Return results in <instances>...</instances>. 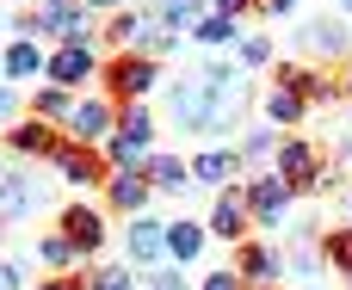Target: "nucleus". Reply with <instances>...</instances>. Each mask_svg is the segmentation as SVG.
<instances>
[{
  "label": "nucleus",
  "instance_id": "obj_1",
  "mask_svg": "<svg viewBox=\"0 0 352 290\" xmlns=\"http://www.w3.org/2000/svg\"><path fill=\"white\" fill-rule=\"evenodd\" d=\"M241 111H248V87L235 80L229 62H210L204 74H186L179 87H167V118H173L179 130L223 136V130H235Z\"/></svg>",
  "mask_w": 352,
  "mask_h": 290
},
{
  "label": "nucleus",
  "instance_id": "obj_2",
  "mask_svg": "<svg viewBox=\"0 0 352 290\" xmlns=\"http://www.w3.org/2000/svg\"><path fill=\"white\" fill-rule=\"evenodd\" d=\"M105 37L118 43V56H155V62L179 43V31H173L161 12H118V19L105 25Z\"/></svg>",
  "mask_w": 352,
  "mask_h": 290
},
{
  "label": "nucleus",
  "instance_id": "obj_3",
  "mask_svg": "<svg viewBox=\"0 0 352 290\" xmlns=\"http://www.w3.org/2000/svg\"><path fill=\"white\" fill-rule=\"evenodd\" d=\"M148 155H155V118H148L142 105H118V130H111V142H105L111 173H124V167H148Z\"/></svg>",
  "mask_w": 352,
  "mask_h": 290
},
{
  "label": "nucleus",
  "instance_id": "obj_4",
  "mask_svg": "<svg viewBox=\"0 0 352 290\" xmlns=\"http://www.w3.org/2000/svg\"><path fill=\"white\" fill-rule=\"evenodd\" d=\"M99 74H105V99L111 105H142V93L161 80V62L155 56H111Z\"/></svg>",
  "mask_w": 352,
  "mask_h": 290
},
{
  "label": "nucleus",
  "instance_id": "obj_5",
  "mask_svg": "<svg viewBox=\"0 0 352 290\" xmlns=\"http://www.w3.org/2000/svg\"><path fill=\"white\" fill-rule=\"evenodd\" d=\"M291 204H297V192H291L278 173H260V179H248V216H254V229H285Z\"/></svg>",
  "mask_w": 352,
  "mask_h": 290
},
{
  "label": "nucleus",
  "instance_id": "obj_6",
  "mask_svg": "<svg viewBox=\"0 0 352 290\" xmlns=\"http://www.w3.org/2000/svg\"><path fill=\"white\" fill-rule=\"evenodd\" d=\"M68 142H87V148H105L111 142V130H118V105L111 99H74V111H68Z\"/></svg>",
  "mask_w": 352,
  "mask_h": 290
},
{
  "label": "nucleus",
  "instance_id": "obj_7",
  "mask_svg": "<svg viewBox=\"0 0 352 290\" xmlns=\"http://www.w3.org/2000/svg\"><path fill=\"white\" fill-rule=\"evenodd\" d=\"M50 161H56V173H62L68 186H111V161H105V148H87V142H62Z\"/></svg>",
  "mask_w": 352,
  "mask_h": 290
},
{
  "label": "nucleus",
  "instance_id": "obj_8",
  "mask_svg": "<svg viewBox=\"0 0 352 290\" xmlns=\"http://www.w3.org/2000/svg\"><path fill=\"white\" fill-rule=\"evenodd\" d=\"M210 241H248V229H254V216H248V186H223L217 192V204H210Z\"/></svg>",
  "mask_w": 352,
  "mask_h": 290
},
{
  "label": "nucleus",
  "instance_id": "obj_9",
  "mask_svg": "<svg viewBox=\"0 0 352 290\" xmlns=\"http://www.w3.org/2000/svg\"><path fill=\"white\" fill-rule=\"evenodd\" d=\"M93 74H99V56H93L87 43H62V49H50V68H43V80H50V87L74 93V87H87Z\"/></svg>",
  "mask_w": 352,
  "mask_h": 290
},
{
  "label": "nucleus",
  "instance_id": "obj_10",
  "mask_svg": "<svg viewBox=\"0 0 352 290\" xmlns=\"http://www.w3.org/2000/svg\"><path fill=\"white\" fill-rule=\"evenodd\" d=\"M316 167H322V155H316V142H309V136H278V161H272V173H278L291 192H309Z\"/></svg>",
  "mask_w": 352,
  "mask_h": 290
},
{
  "label": "nucleus",
  "instance_id": "obj_11",
  "mask_svg": "<svg viewBox=\"0 0 352 290\" xmlns=\"http://www.w3.org/2000/svg\"><path fill=\"white\" fill-rule=\"evenodd\" d=\"M272 87H291V93H303L309 105H340V99H346V87H340L334 74H322V68H303V62H285Z\"/></svg>",
  "mask_w": 352,
  "mask_h": 290
},
{
  "label": "nucleus",
  "instance_id": "obj_12",
  "mask_svg": "<svg viewBox=\"0 0 352 290\" xmlns=\"http://www.w3.org/2000/svg\"><path fill=\"white\" fill-rule=\"evenodd\" d=\"M0 142H6L12 155H25V161H31V155H37V161H50V155H56L68 136H62L56 124H43V118H19L12 130H0Z\"/></svg>",
  "mask_w": 352,
  "mask_h": 290
},
{
  "label": "nucleus",
  "instance_id": "obj_13",
  "mask_svg": "<svg viewBox=\"0 0 352 290\" xmlns=\"http://www.w3.org/2000/svg\"><path fill=\"white\" fill-rule=\"evenodd\" d=\"M124 254H130V266H136V272H155V266L167 260V223H155V216H130Z\"/></svg>",
  "mask_w": 352,
  "mask_h": 290
},
{
  "label": "nucleus",
  "instance_id": "obj_14",
  "mask_svg": "<svg viewBox=\"0 0 352 290\" xmlns=\"http://www.w3.org/2000/svg\"><path fill=\"white\" fill-rule=\"evenodd\" d=\"M235 272H241V285H248V290H272L278 278H285V260H278L266 241H254V235H248V241L235 247Z\"/></svg>",
  "mask_w": 352,
  "mask_h": 290
},
{
  "label": "nucleus",
  "instance_id": "obj_15",
  "mask_svg": "<svg viewBox=\"0 0 352 290\" xmlns=\"http://www.w3.org/2000/svg\"><path fill=\"white\" fill-rule=\"evenodd\" d=\"M148 198H155V186H148L142 167H124V173H111V186H105V204L124 210V216H148Z\"/></svg>",
  "mask_w": 352,
  "mask_h": 290
},
{
  "label": "nucleus",
  "instance_id": "obj_16",
  "mask_svg": "<svg viewBox=\"0 0 352 290\" xmlns=\"http://www.w3.org/2000/svg\"><path fill=\"white\" fill-rule=\"evenodd\" d=\"M62 235L74 241L80 260L99 254V247H105V210H93V204H68V210H62Z\"/></svg>",
  "mask_w": 352,
  "mask_h": 290
},
{
  "label": "nucleus",
  "instance_id": "obj_17",
  "mask_svg": "<svg viewBox=\"0 0 352 290\" xmlns=\"http://www.w3.org/2000/svg\"><path fill=\"white\" fill-rule=\"evenodd\" d=\"M80 12H87L80 0H37L19 31H25V37H68V25H74Z\"/></svg>",
  "mask_w": 352,
  "mask_h": 290
},
{
  "label": "nucleus",
  "instance_id": "obj_18",
  "mask_svg": "<svg viewBox=\"0 0 352 290\" xmlns=\"http://www.w3.org/2000/svg\"><path fill=\"white\" fill-rule=\"evenodd\" d=\"M142 173H148V186H155V192H167V198H186V192L198 186V179H192V167H186L179 155H161V148L148 155V167H142Z\"/></svg>",
  "mask_w": 352,
  "mask_h": 290
},
{
  "label": "nucleus",
  "instance_id": "obj_19",
  "mask_svg": "<svg viewBox=\"0 0 352 290\" xmlns=\"http://www.w3.org/2000/svg\"><path fill=\"white\" fill-rule=\"evenodd\" d=\"M0 62H6V80H37V74L50 68V56H43V43H37V37H12Z\"/></svg>",
  "mask_w": 352,
  "mask_h": 290
},
{
  "label": "nucleus",
  "instance_id": "obj_20",
  "mask_svg": "<svg viewBox=\"0 0 352 290\" xmlns=\"http://www.w3.org/2000/svg\"><path fill=\"white\" fill-rule=\"evenodd\" d=\"M260 111H266V124H272V130H291V124H303V118H309V99H303V93H291V87H266Z\"/></svg>",
  "mask_w": 352,
  "mask_h": 290
},
{
  "label": "nucleus",
  "instance_id": "obj_21",
  "mask_svg": "<svg viewBox=\"0 0 352 290\" xmlns=\"http://www.w3.org/2000/svg\"><path fill=\"white\" fill-rule=\"evenodd\" d=\"M204 241H210V229H204V223H192V216H179V223H167V260H179V266H192V260L204 254Z\"/></svg>",
  "mask_w": 352,
  "mask_h": 290
},
{
  "label": "nucleus",
  "instance_id": "obj_22",
  "mask_svg": "<svg viewBox=\"0 0 352 290\" xmlns=\"http://www.w3.org/2000/svg\"><path fill=\"white\" fill-rule=\"evenodd\" d=\"M37 204H43V192H31L25 173H0V223H6V216H25V210H37Z\"/></svg>",
  "mask_w": 352,
  "mask_h": 290
},
{
  "label": "nucleus",
  "instance_id": "obj_23",
  "mask_svg": "<svg viewBox=\"0 0 352 290\" xmlns=\"http://www.w3.org/2000/svg\"><path fill=\"white\" fill-rule=\"evenodd\" d=\"M192 179L223 192V179H235V155H229V148H204V155L192 161Z\"/></svg>",
  "mask_w": 352,
  "mask_h": 290
},
{
  "label": "nucleus",
  "instance_id": "obj_24",
  "mask_svg": "<svg viewBox=\"0 0 352 290\" xmlns=\"http://www.w3.org/2000/svg\"><path fill=\"white\" fill-rule=\"evenodd\" d=\"M68 111H74V93H62V87H37V93H31V118L68 124Z\"/></svg>",
  "mask_w": 352,
  "mask_h": 290
},
{
  "label": "nucleus",
  "instance_id": "obj_25",
  "mask_svg": "<svg viewBox=\"0 0 352 290\" xmlns=\"http://www.w3.org/2000/svg\"><path fill=\"white\" fill-rule=\"evenodd\" d=\"M192 37H198L204 49H223V43H235L241 31H235V19H223V12H204V19L192 25Z\"/></svg>",
  "mask_w": 352,
  "mask_h": 290
},
{
  "label": "nucleus",
  "instance_id": "obj_26",
  "mask_svg": "<svg viewBox=\"0 0 352 290\" xmlns=\"http://www.w3.org/2000/svg\"><path fill=\"white\" fill-rule=\"evenodd\" d=\"M235 161H248V167H266V161H278V130L266 124V130H248V142H241V155Z\"/></svg>",
  "mask_w": 352,
  "mask_h": 290
},
{
  "label": "nucleus",
  "instance_id": "obj_27",
  "mask_svg": "<svg viewBox=\"0 0 352 290\" xmlns=\"http://www.w3.org/2000/svg\"><path fill=\"white\" fill-rule=\"evenodd\" d=\"M303 37H309V49H316V56H346V49H352V37L340 31V25H328V19H316Z\"/></svg>",
  "mask_w": 352,
  "mask_h": 290
},
{
  "label": "nucleus",
  "instance_id": "obj_28",
  "mask_svg": "<svg viewBox=\"0 0 352 290\" xmlns=\"http://www.w3.org/2000/svg\"><path fill=\"white\" fill-rule=\"evenodd\" d=\"M37 260H43V266H56V272H68V266H74L80 254H74V241H68V235L56 229V235H43V241H37Z\"/></svg>",
  "mask_w": 352,
  "mask_h": 290
},
{
  "label": "nucleus",
  "instance_id": "obj_29",
  "mask_svg": "<svg viewBox=\"0 0 352 290\" xmlns=\"http://www.w3.org/2000/svg\"><path fill=\"white\" fill-rule=\"evenodd\" d=\"M322 254H328V266H340L352 278V229H334V235H322Z\"/></svg>",
  "mask_w": 352,
  "mask_h": 290
},
{
  "label": "nucleus",
  "instance_id": "obj_30",
  "mask_svg": "<svg viewBox=\"0 0 352 290\" xmlns=\"http://www.w3.org/2000/svg\"><path fill=\"white\" fill-rule=\"evenodd\" d=\"M161 19H167V25H173V31H179V25H186V31H192V25H198V19H204V0H167V6H161Z\"/></svg>",
  "mask_w": 352,
  "mask_h": 290
},
{
  "label": "nucleus",
  "instance_id": "obj_31",
  "mask_svg": "<svg viewBox=\"0 0 352 290\" xmlns=\"http://www.w3.org/2000/svg\"><path fill=\"white\" fill-rule=\"evenodd\" d=\"M87 290H142L136 285V272H124V266H105V272H93Z\"/></svg>",
  "mask_w": 352,
  "mask_h": 290
},
{
  "label": "nucleus",
  "instance_id": "obj_32",
  "mask_svg": "<svg viewBox=\"0 0 352 290\" xmlns=\"http://www.w3.org/2000/svg\"><path fill=\"white\" fill-rule=\"evenodd\" d=\"M241 62L248 68H266L272 62V37H241Z\"/></svg>",
  "mask_w": 352,
  "mask_h": 290
},
{
  "label": "nucleus",
  "instance_id": "obj_33",
  "mask_svg": "<svg viewBox=\"0 0 352 290\" xmlns=\"http://www.w3.org/2000/svg\"><path fill=\"white\" fill-rule=\"evenodd\" d=\"M148 290H192V285H186V272H173V266H155Z\"/></svg>",
  "mask_w": 352,
  "mask_h": 290
},
{
  "label": "nucleus",
  "instance_id": "obj_34",
  "mask_svg": "<svg viewBox=\"0 0 352 290\" xmlns=\"http://www.w3.org/2000/svg\"><path fill=\"white\" fill-rule=\"evenodd\" d=\"M309 192H340V167H334V161H322V167H316V179H309Z\"/></svg>",
  "mask_w": 352,
  "mask_h": 290
},
{
  "label": "nucleus",
  "instance_id": "obj_35",
  "mask_svg": "<svg viewBox=\"0 0 352 290\" xmlns=\"http://www.w3.org/2000/svg\"><path fill=\"white\" fill-rule=\"evenodd\" d=\"M12 124H19V93L0 87V130H12Z\"/></svg>",
  "mask_w": 352,
  "mask_h": 290
},
{
  "label": "nucleus",
  "instance_id": "obj_36",
  "mask_svg": "<svg viewBox=\"0 0 352 290\" xmlns=\"http://www.w3.org/2000/svg\"><path fill=\"white\" fill-rule=\"evenodd\" d=\"M198 290H248V285H241V272H210Z\"/></svg>",
  "mask_w": 352,
  "mask_h": 290
},
{
  "label": "nucleus",
  "instance_id": "obj_37",
  "mask_svg": "<svg viewBox=\"0 0 352 290\" xmlns=\"http://www.w3.org/2000/svg\"><path fill=\"white\" fill-rule=\"evenodd\" d=\"M37 290H87V278L80 272H62V278H50V285H37Z\"/></svg>",
  "mask_w": 352,
  "mask_h": 290
},
{
  "label": "nucleus",
  "instance_id": "obj_38",
  "mask_svg": "<svg viewBox=\"0 0 352 290\" xmlns=\"http://www.w3.org/2000/svg\"><path fill=\"white\" fill-rule=\"evenodd\" d=\"M254 6H260V0H217V12H223V19H241V12H254Z\"/></svg>",
  "mask_w": 352,
  "mask_h": 290
},
{
  "label": "nucleus",
  "instance_id": "obj_39",
  "mask_svg": "<svg viewBox=\"0 0 352 290\" xmlns=\"http://www.w3.org/2000/svg\"><path fill=\"white\" fill-rule=\"evenodd\" d=\"M260 12H272V19H291V12H297V0H260Z\"/></svg>",
  "mask_w": 352,
  "mask_h": 290
},
{
  "label": "nucleus",
  "instance_id": "obj_40",
  "mask_svg": "<svg viewBox=\"0 0 352 290\" xmlns=\"http://www.w3.org/2000/svg\"><path fill=\"white\" fill-rule=\"evenodd\" d=\"M80 6H87V12H111V19L124 12V0H80Z\"/></svg>",
  "mask_w": 352,
  "mask_h": 290
},
{
  "label": "nucleus",
  "instance_id": "obj_41",
  "mask_svg": "<svg viewBox=\"0 0 352 290\" xmlns=\"http://www.w3.org/2000/svg\"><path fill=\"white\" fill-rule=\"evenodd\" d=\"M0 290H19V272H12L6 260H0Z\"/></svg>",
  "mask_w": 352,
  "mask_h": 290
},
{
  "label": "nucleus",
  "instance_id": "obj_42",
  "mask_svg": "<svg viewBox=\"0 0 352 290\" xmlns=\"http://www.w3.org/2000/svg\"><path fill=\"white\" fill-rule=\"evenodd\" d=\"M340 87H346V99H352V68H346V74H340Z\"/></svg>",
  "mask_w": 352,
  "mask_h": 290
},
{
  "label": "nucleus",
  "instance_id": "obj_43",
  "mask_svg": "<svg viewBox=\"0 0 352 290\" xmlns=\"http://www.w3.org/2000/svg\"><path fill=\"white\" fill-rule=\"evenodd\" d=\"M0 80H6V62H0Z\"/></svg>",
  "mask_w": 352,
  "mask_h": 290
},
{
  "label": "nucleus",
  "instance_id": "obj_44",
  "mask_svg": "<svg viewBox=\"0 0 352 290\" xmlns=\"http://www.w3.org/2000/svg\"><path fill=\"white\" fill-rule=\"evenodd\" d=\"M346 155H352V136H346Z\"/></svg>",
  "mask_w": 352,
  "mask_h": 290
},
{
  "label": "nucleus",
  "instance_id": "obj_45",
  "mask_svg": "<svg viewBox=\"0 0 352 290\" xmlns=\"http://www.w3.org/2000/svg\"><path fill=\"white\" fill-rule=\"evenodd\" d=\"M0 31H6V19H0Z\"/></svg>",
  "mask_w": 352,
  "mask_h": 290
},
{
  "label": "nucleus",
  "instance_id": "obj_46",
  "mask_svg": "<svg viewBox=\"0 0 352 290\" xmlns=\"http://www.w3.org/2000/svg\"><path fill=\"white\" fill-rule=\"evenodd\" d=\"M346 12H352V0H346Z\"/></svg>",
  "mask_w": 352,
  "mask_h": 290
},
{
  "label": "nucleus",
  "instance_id": "obj_47",
  "mask_svg": "<svg viewBox=\"0 0 352 290\" xmlns=\"http://www.w3.org/2000/svg\"><path fill=\"white\" fill-rule=\"evenodd\" d=\"M0 229H6V223H0Z\"/></svg>",
  "mask_w": 352,
  "mask_h": 290
}]
</instances>
